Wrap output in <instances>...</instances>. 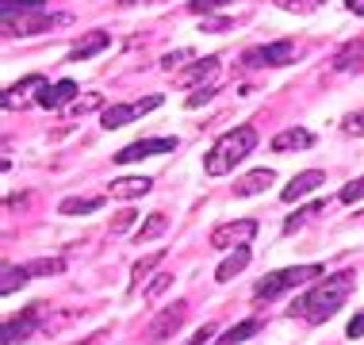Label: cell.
I'll return each instance as SVG.
<instances>
[{
    "label": "cell",
    "instance_id": "ffe728a7",
    "mask_svg": "<svg viewBox=\"0 0 364 345\" xmlns=\"http://www.w3.org/2000/svg\"><path fill=\"white\" fill-rule=\"evenodd\" d=\"M333 69H338V73H346V69H364V38L341 46V54L333 58Z\"/></svg>",
    "mask_w": 364,
    "mask_h": 345
},
{
    "label": "cell",
    "instance_id": "d6986e66",
    "mask_svg": "<svg viewBox=\"0 0 364 345\" xmlns=\"http://www.w3.org/2000/svg\"><path fill=\"white\" fill-rule=\"evenodd\" d=\"M245 265H250V250H245V245H238V250L230 253V258H226L219 269H215V280L219 284H226V280H234V276H238Z\"/></svg>",
    "mask_w": 364,
    "mask_h": 345
},
{
    "label": "cell",
    "instance_id": "4316f807",
    "mask_svg": "<svg viewBox=\"0 0 364 345\" xmlns=\"http://www.w3.org/2000/svg\"><path fill=\"white\" fill-rule=\"evenodd\" d=\"M62 269H65L62 258H38V261L27 265V272H31V276H58Z\"/></svg>",
    "mask_w": 364,
    "mask_h": 345
},
{
    "label": "cell",
    "instance_id": "2e32d148",
    "mask_svg": "<svg viewBox=\"0 0 364 345\" xmlns=\"http://www.w3.org/2000/svg\"><path fill=\"white\" fill-rule=\"evenodd\" d=\"M154 184H150V176H119V181L112 184V196L115 200H139V196H146Z\"/></svg>",
    "mask_w": 364,
    "mask_h": 345
},
{
    "label": "cell",
    "instance_id": "d590c367",
    "mask_svg": "<svg viewBox=\"0 0 364 345\" xmlns=\"http://www.w3.org/2000/svg\"><path fill=\"white\" fill-rule=\"evenodd\" d=\"M92 107H100V96H88V100L70 104V112H73V115H85V112H92Z\"/></svg>",
    "mask_w": 364,
    "mask_h": 345
},
{
    "label": "cell",
    "instance_id": "f35d334b",
    "mask_svg": "<svg viewBox=\"0 0 364 345\" xmlns=\"http://www.w3.org/2000/svg\"><path fill=\"white\" fill-rule=\"evenodd\" d=\"M346 8H349V12H357V16H364V0H346Z\"/></svg>",
    "mask_w": 364,
    "mask_h": 345
},
{
    "label": "cell",
    "instance_id": "1f68e13d",
    "mask_svg": "<svg viewBox=\"0 0 364 345\" xmlns=\"http://www.w3.org/2000/svg\"><path fill=\"white\" fill-rule=\"evenodd\" d=\"M288 12H314L318 4H326V0H280Z\"/></svg>",
    "mask_w": 364,
    "mask_h": 345
},
{
    "label": "cell",
    "instance_id": "5b68a950",
    "mask_svg": "<svg viewBox=\"0 0 364 345\" xmlns=\"http://www.w3.org/2000/svg\"><path fill=\"white\" fill-rule=\"evenodd\" d=\"M54 23H58V19L46 12L43 4L27 8V12H4V35H12V38L38 35V31H46V27H54Z\"/></svg>",
    "mask_w": 364,
    "mask_h": 345
},
{
    "label": "cell",
    "instance_id": "9a60e30c",
    "mask_svg": "<svg viewBox=\"0 0 364 345\" xmlns=\"http://www.w3.org/2000/svg\"><path fill=\"white\" fill-rule=\"evenodd\" d=\"M107 43H112V38H107V31H88L81 43H77L73 51H70V62H85V58H96L100 51H107Z\"/></svg>",
    "mask_w": 364,
    "mask_h": 345
},
{
    "label": "cell",
    "instance_id": "44dd1931",
    "mask_svg": "<svg viewBox=\"0 0 364 345\" xmlns=\"http://www.w3.org/2000/svg\"><path fill=\"white\" fill-rule=\"evenodd\" d=\"M165 230H169V219H165L161 211H154V215H146V223L139 226V234H134V238H139V245H142V242H154V238H161Z\"/></svg>",
    "mask_w": 364,
    "mask_h": 345
},
{
    "label": "cell",
    "instance_id": "d6a6232c",
    "mask_svg": "<svg viewBox=\"0 0 364 345\" xmlns=\"http://www.w3.org/2000/svg\"><path fill=\"white\" fill-rule=\"evenodd\" d=\"M211 96H215V88H211V85H203V88H196V92H192L184 104H188V107H200V104H208Z\"/></svg>",
    "mask_w": 364,
    "mask_h": 345
},
{
    "label": "cell",
    "instance_id": "8d00e7d4",
    "mask_svg": "<svg viewBox=\"0 0 364 345\" xmlns=\"http://www.w3.org/2000/svg\"><path fill=\"white\" fill-rule=\"evenodd\" d=\"M346 334H349V338H364V311H360V314H353V319H349Z\"/></svg>",
    "mask_w": 364,
    "mask_h": 345
},
{
    "label": "cell",
    "instance_id": "277c9868",
    "mask_svg": "<svg viewBox=\"0 0 364 345\" xmlns=\"http://www.w3.org/2000/svg\"><path fill=\"white\" fill-rule=\"evenodd\" d=\"M295 54H299V51H295L291 38H277V43H269V46H253V51H245L242 65H250V69H261V65L280 69V65H291Z\"/></svg>",
    "mask_w": 364,
    "mask_h": 345
},
{
    "label": "cell",
    "instance_id": "52a82bcc",
    "mask_svg": "<svg viewBox=\"0 0 364 345\" xmlns=\"http://www.w3.org/2000/svg\"><path fill=\"white\" fill-rule=\"evenodd\" d=\"M184 319H188V303H184V299H176L173 307L157 311V319L150 322V327H146L142 338H146V341H154V345H157V341H169L173 334L184 327Z\"/></svg>",
    "mask_w": 364,
    "mask_h": 345
},
{
    "label": "cell",
    "instance_id": "83f0119b",
    "mask_svg": "<svg viewBox=\"0 0 364 345\" xmlns=\"http://www.w3.org/2000/svg\"><path fill=\"white\" fill-rule=\"evenodd\" d=\"M338 200H341V203H360V200H364V176H357V181H349L346 189L338 192Z\"/></svg>",
    "mask_w": 364,
    "mask_h": 345
},
{
    "label": "cell",
    "instance_id": "e575fe53",
    "mask_svg": "<svg viewBox=\"0 0 364 345\" xmlns=\"http://www.w3.org/2000/svg\"><path fill=\"white\" fill-rule=\"evenodd\" d=\"M223 4H230V0H192V12H215V8H223Z\"/></svg>",
    "mask_w": 364,
    "mask_h": 345
},
{
    "label": "cell",
    "instance_id": "e0dca14e",
    "mask_svg": "<svg viewBox=\"0 0 364 345\" xmlns=\"http://www.w3.org/2000/svg\"><path fill=\"white\" fill-rule=\"evenodd\" d=\"M43 85H46L43 77H38V73H31V77H23V81H19V85L4 88V100H0V104H4L8 112H12V107H19V104L27 100V92H38V88H43Z\"/></svg>",
    "mask_w": 364,
    "mask_h": 345
},
{
    "label": "cell",
    "instance_id": "7402d4cb",
    "mask_svg": "<svg viewBox=\"0 0 364 345\" xmlns=\"http://www.w3.org/2000/svg\"><path fill=\"white\" fill-rule=\"evenodd\" d=\"M104 200L100 196H70V200H62V215H92V211H100Z\"/></svg>",
    "mask_w": 364,
    "mask_h": 345
},
{
    "label": "cell",
    "instance_id": "484cf974",
    "mask_svg": "<svg viewBox=\"0 0 364 345\" xmlns=\"http://www.w3.org/2000/svg\"><path fill=\"white\" fill-rule=\"evenodd\" d=\"M322 207H326V203H318V200H314V203H307V207H303V211H295L291 219L284 223V234H295V230H299V226L307 223V219H314V215H318Z\"/></svg>",
    "mask_w": 364,
    "mask_h": 345
},
{
    "label": "cell",
    "instance_id": "4fadbf2b",
    "mask_svg": "<svg viewBox=\"0 0 364 345\" xmlns=\"http://www.w3.org/2000/svg\"><path fill=\"white\" fill-rule=\"evenodd\" d=\"M38 319H43V307H31V311H23V319H8V322H4V345L27 341V338L35 334Z\"/></svg>",
    "mask_w": 364,
    "mask_h": 345
},
{
    "label": "cell",
    "instance_id": "9c48e42d",
    "mask_svg": "<svg viewBox=\"0 0 364 345\" xmlns=\"http://www.w3.org/2000/svg\"><path fill=\"white\" fill-rule=\"evenodd\" d=\"M173 150H176V138H142V142L123 146V150L115 154L112 161L131 165V161H142V157H150V154H173Z\"/></svg>",
    "mask_w": 364,
    "mask_h": 345
},
{
    "label": "cell",
    "instance_id": "f546056e",
    "mask_svg": "<svg viewBox=\"0 0 364 345\" xmlns=\"http://www.w3.org/2000/svg\"><path fill=\"white\" fill-rule=\"evenodd\" d=\"M181 62H196V51H188V46H184V51L165 54V58H161V69H169V73H173V69L181 65Z\"/></svg>",
    "mask_w": 364,
    "mask_h": 345
},
{
    "label": "cell",
    "instance_id": "7a4b0ae2",
    "mask_svg": "<svg viewBox=\"0 0 364 345\" xmlns=\"http://www.w3.org/2000/svg\"><path fill=\"white\" fill-rule=\"evenodd\" d=\"M253 146H257V131H253V127H234V131H226L219 142L211 146L203 169H208V176H226L242 157L253 154Z\"/></svg>",
    "mask_w": 364,
    "mask_h": 345
},
{
    "label": "cell",
    "instance_id": "f1b7e54d",
    "mask_svg": "<svg viewBox=\"0 0 364 345\" xmlns=\"http://www.w3.org/2000/svg\"><path fill=\"white\" fill-rule=\"evenodd\" d=\"M169 284H173V276H169V272H157V276H154V284L146 288V299H161V295L169 292Z\"/></svg>",
    "mask_w": 364,
    "mask_h": 345
},
{
    "label": "cell",
    "instance_id": "3957f363",
    "mask_svg": "<svg viewBox=\"0 0 364 345\" xmlns=\"http://www.w3.org/2000/svg\"><path fill=\"white\" fill-rule=\"evenodd\" d=\"M322 276V265H295V269H280V272H269L264 280L253 288L257 299H277V295L291 292V288H303L307 280H318Z\"/></svg>",
    "mask_w": 364,
    "mask_h": 345
},
{
    "label": "cell",
    "instance_id": "5bb4252c",
    "mask_svg": "<svg viewBox=\"0 0 364 345\" xmlns=\"http://www.w3.org/2000/svg\"><path fill=\"white\" fill-rule=\"evenodd\" d=\"M307 146H314V134L303 131V127H288V131H280L277 138H272V150L284 154V150H307Z\"/></svg>",
    "mask_w": 364,
    "mask_h": 345
},
{
    "label": "cell",
    "instance_id": "836d02e7",
    "mask_svg": "<svg viewBox=\"0 0 364 345\" xmlns=\"http://www.w3.org/2000/svg\"><path fill=\"white\" fill-rule=\"evenodd\" d=\"M211 338H215V327H211V322H203V327L196 330V334H192V338L184 341V345H203V341H211Z\"/></svg>",
    "mask_w": 364,
    "mask_h": 345
},
{
    "label": "cell",
    "instance_id": "ac0fdd59",
    "mask_svg": "<svg viewBox=\"0 0 364 345\" xmlns=\"http://www.w3.org/2000/svg\"><path fill=\"white\" fill-rule=\"evenodd\" d=\"M272 181H277V173H272V169H253L250 176H242V181L234 184V196H257V192L269 189Z\"/></svg>",
    "mask_w": 364,
    "mask_h": 345
},
{
    "label": "cell",
    "instance_id": "603a6c76",
    "mask_svg": "<svg viewBox=\"0 0 364 345\" xmlns=\"http://www.w3.org/2000/svg\"><path fill=\"white\" fill-rule=\"evenodd\" d=\"M257 330H261V319H245V322H238V327L226 330L215 345H238V341H245V338H253Z\"/></svg>",
    "mask_w": 364,
    "mask_h": 345
},
{
    "label": "cell",
    "instance_id": "6da1fadb",
    "mask_svg": "<svg viewBox=\"0 0 364 345\" xmlns=\"http://www.w3.org/2000/svg\"><path fill=\"white\" fill-rule=\"evenodd\" d=\"M349 292H353V276L349 272L326 276V280H318L307 295H299V299L291 303V314L303 319V322H311V327H318V322H326L330 314L349 299Z\"/></svg>",
    "mask_w": 364,
    "mask_h": 345
},
{
    "label": "cell",
    "instance_id": "8992f818",
    "mask_svg": "<svg viewBox=\"0 0 364 345\" xmlns=\"http://www.w3.org/2000/svg\"><path fill=\"white\" fill-rule=\"evenodd\" d=\"M161 104H165L161 92L142 96V100H134V104H112V107H104V112H100V123L107 127V131H115V127H127L131 120H139V115H146V112H157Z\"/></svg>",
    "mask_w": 364,
    "mask_h": 345
},
{
    "label": "cell",
    "instance_id": "ba28073f",
    "mask_svg": "<svg viewBox=\"0 0 364 345\" xmlns=\"http://www.w3.org/2000/svg\"><path fill=\"white\" fill-rule=\"evenodd\" d=\"M257 234V219H234V223H223L211 230V245L215 250H238Z\"/></svg>",
    "mask_w": 364,
    "mask_h": 345
},
{
    "label": "cell",
    "instance_id": "d4e9b609",
    "mask_svg": "<svg viewBox=\"0 0 364 345\" xmlns=\"http://www.w3.org/2000/svg\"><path fill=\"white\" fill-rule=\"evenodd\" d=\"M27 280H31L27 265H19V269H16V265H8V269H4V280H0V292H4V295H12L16 288H23Z\"/></svg>",
    "mask_w": 364,
    "mask_h": 345
},
{
    "label": "cell",
    "instance_id": "cb8c5ba5",
    "mask_svg": "<svg viewBox=\"0 0 364 345\" xmlns=\"http://www.w3.org/2000/svg\"><path fill=\"white\" fill-rule=\"evenodd\" d=\"M161 258H165V250H154L150 258H142V261H134V269H131V292L139 288V284L146 280V276H150L157 265H161Z\"/></svg>",
    "mask_w": 364,
    "mask_h": 345
},
{
    "label": "cell",
    "instance_id": "30bf717a",
    "mask_svg": "<svg viewBox=\"0 0 364 345\" xmlns=\"http://www.w3.org/2000/svg\"><path fill=\"white\" fill-rule=\"evenodd\" d=\"M215 73H219V58H215V54L196 58L188 69H181V73H176V85H181V88H203V81H211Z\"/></svg>",
    "mask_w": 364,
    "mask_h": 345
},
{
    "label": "cell",
    "instance_id": "4dcf8cb0",
    "mask_svg": "<svg viewBox=\"0 0 364 345\" xmlns=\"http://www.w3.org/2000/svg\"><path fill=\"white\" fill-rule=\"evenodd\" d=\"M134 219H139V215H134L131 207H127V211H119V215H112V234H123V230H131V226H134Z\"/></svg>",
    "mask_w": 364,
    "mask_h": 345
},
{
    "label": "cell",
    "instance_id": "8fae6325",
    "mask_svg": "<svg viewBox=\"0 0 364 345\" xmlns=\"http://www.w3.org/2000/svg\"><path fill=\"white\" fill-rule=\"evenodd\" d=\"M322 184H326V173H322V169H307V173L291 176V181H288V189L280 192V200H284V203L307 200V196H311L314 189H322Z\"/></svg>",
    "mask_w": 364,
    "mask_h": 345
},
{
    "label": "cell",
    "instance_id": "7c38bea8",
    "mask_svg": "<svg viewBox=\"0 0 364 345\" xmlns=\"http://www.w3.org/2000/svg\"><path fill=\"white\" fill-rule=\"evenodd\" d=\"M77 96V85L65 77V81H58V85H43L38 88V107H46V112H58V107H65Z\"/></svg>",
    "mask_w": 364,
    "mask_h": 345
},
{
    "label": "cell",
    "instance_id": "74e56055",
    "mask_svg": "<svg viewBox=\"0 0 364 345\" xmlns=\"http://www.w3.org/2000/svg\"><path fill=\"white\" fill-rule=\"evenodd\" d=\"M346 131L349 134H364V112H353L349 120H346Z\"/></svg>",
    "mask_w": 364,
    "mask_h": 345
}]
</instances>
